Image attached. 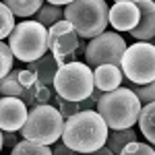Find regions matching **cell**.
Instances as JSON below:
<instances>
[{
	"instance_id": "cell-1",
	"label": "cell",
	"mask_w": 155,
	"mask_h": 155,
	"mask_svg": "<svg viewBox=\"0 0 155 155\" xmlns=\"http://www.w3.org/2000/svg\"><path fill=\"white\" fill-rule=\"evenodd\" d=\"M107 126L97 110H81L64 120L60 139L74 153H91L106 143Z\"/></svg>"
},
{
	"instance_id": "cell-2",
	"label": "cell",
	"mask_w": 155,
	"mask_h": 155,
	"mask_svg": "<svg viewBox=\"0 0 155 155\" xmlns=\"http://www.w3.org/2000/svg\"><path fill=\"white\" fill-rule=\"evenodd\" d=\"M97 114L104 118L107 128H130L137 122L141 112V101L126 87H116L112 91H104L95 104Z\"/></svg>"
},
{
	"instance_id": "cell-3",
	"label": "cell",
	"mask_w": 155,
	"mask_h": 155,
	"mask_svg": "<svg viewBox=\"0 0 155 155\" xmlns=\"http://www.w3.org/2000/svg\"><path fill=\"white\" fill-rule=\"evenodd\" d=\"M107 8L106 0H72L64 6V19L72 25L79 37L91 39L106 31Z\"/></svg>"
},
{
	"instance_id": "cell-4",
	"label": "cell",
	"mask_w": 155,
	"mask_h": 155,
	"mask_svg": "<svg viewBox=\"0 0 155 155\" xmlns=\"http://www.w3.org/2000/svg\"><path fill=\"white\" fill-rule=\"evenodd\" d=\"M64 118L54 104L33 106L27 110V118L21 126V137L39 145H52L62 134Z\"/></svg>"
},
{
	"instance_id": "cell-5",
	"label": "cell",
	"mask_w": 155,
	"mask_h": 155,
	"mask_svg": "<svg viewBox=\"0 0 155 155\" xmlns=\"http://www.w3.org/2000/svg\"><path fill=\"white\" fill-rule=\"evenodd\" d=\"M8 48L21 62H33L48 52V29L37 21H21L8 35Z\"/></svg>"
},
{
	"instance_id": "cell-6",
	"label": "cell",
	"mask_w": 155,
	"mask_h": 155,
	"mask_svg": "<svg viewBox=\"0 0 155 155\" xmlns=\"http://www.w3.org/2000/svg\"><path fill=\"white\" fill-rule=\"evenodd\" d=\"M54 91L68 101H81L89 97L93 91V68L79 60L58 66L54 77Z\"/></svg>"
},
{
	"instance_id": "cell-7",
	"label": "cell",
	"mask_w": 155,
	"mask_h": 155,
	"mask_svg": "<svg viewBox=\"0 0 155 155\" xmlns=\"http://www.w3.org/2000/svg\"><path fill=\"white\" fill-rule=\"evenodd\" d=\"M122 74L137 85H147L155 81V48L149 41L126 46L120 60Z\"/></svg>"
},
{
	"instance_id": "cell-8",
	"label": "cell",
	"mask_w": 155,
	"mask_h": 155,
	"mask_svg": "<svg viewBox=\"0 0 155 155\" xmlns=\"http://www.w3.org/2000/svg\"><path fill=\"white\" fill-rule=\"evenodd\" d=\"M48 52L54 54V58L58 60V64H68L79 60L85 54V41L83 37L77 35V31L72 29V25L62 19L58 23L48 27Z\"/></svg>"
},
{
	"instance_id": "cell-9",
	"label": "cell",
	"mask_w": 155,
	"mask_h": 155,
	"mask_svg": "<svg viewBox=\"0 0 155 155\" xmlns=\"http://www.w3.org/2000/svg\"><path fill=\"white\" fill-rule=\"evenodd\" d=\"M126 50V41L116 31H104L99 35L91 37V41L85 46V64L95 68L99 64H116L120 66L122 54Z\"/></svg>"
},
{
	"instance_id": "cell-10",
	"label": "cell",
	"mask_w": 155,
	"mask_h": 155,
	"mask_svg": "<svg viewBox=\"0 0 155 155\" xmlns=\"http://www.w3.org/2000/svg\"><path fill=\"white\" fill-rule=\"evenodd\" d=\"M27 110L29 107L21 97H0V130H21L27 118Z\"/></svg>"
},
{
	"instance_id": "cell-11",
	"label": "cell",
	"mask_w": 155,
	"mask_h": 155,
	"mask_svg": "<svg viewBox=\"0 0 155 155\" xmlns=\"http://www.w3.org/2000/svg\"><path fill=\"white\" fill-rule=\"evenodd\" d=\"M107 23L114 31H130L139 23V6L134 2H114L107 8Z\"/></svg>"
},
{
	"instance_id": "cell-12",
	"label": "cell",
	"mask_w": 155,
	"mask_h": 155,
	"mask_svg": "<svg viewBox=\"0 0 155 155\" xmlns=\"http://www.w3.org/2000/svg\"><path fill=\"white\" fill-rule=\"evenodd\" d=\"M134 4L139 6V23L130 29V35L149 41L155 35V4L151 0H137Z\"/></svg>"
},
{
	"instance_id": "cell-13",
	"label": "cell",
	"mask_w": 155,
	"mask_h": 155,
	"mask_svg": "<svg viewBox=\"0 0 155 155\" xmlns=\"http://www.w3.org/2000/svg\"><path fill=\"white\" fill-rule=\"evenodd\" d=\"M58 60L54 58L52 52H46L41 58L33 60V62H27V68L35 72L37 83L39 85H54V77H56V71H58Z\"/></svg>"
},
{
	"instance_id": "cell-14",
	"label": "cell",
	"mask_w": 155,
	"mask_h": 155,
	"mask_svg": "<svg viewBox=\"0 0 155 155\" xmlns=\"http://www.w3.org/2000/svg\"><path fill=\"white\" fill-rule=\"evenodd\" d=\"M122 71L116 64H99L93 68V87L101 91H112L122 83Z\"/></svg>"
},
{
	"instance_id": "cell-15",
	"label": "cell",
	"mask_w": 155,
	"mask_h": 155,
	"mask_svg": "<svg viewBox=\"0 0 155 155\" xmlns=\"http://www.w3.org/2000/svg\"><path fill=\"white\" fill-rule=\"evenodd\" d=\"M130 141H137V132L130 128H107V137H106V147L110 149V153L116 155L122 151V147Z\"/></svg>"
},
{
	"instance_id": "cell-16",
	"label": "cell",
	"mask_w": 155,
	"mask_h": 155,
	"mask_svg": "<svg viewBox=\"0 0 155 155\" xmlns=\"http://www.w3.org/2000/svg\"><path fill=\"white\" fill-rule=\"evenodd\" d=\"M137 120H139V126H141V132L145 134V139H149V145H153V141H155V101L143 104Z\"/></svg>"
},
{
	"instance_id": "cell-17",
	"label": "cell",
	"mask_w": 155,
	"mask_h": 155,
	"mask_svg": "<svg viewBox=\"0 0 155 155\" xmlns=\"http://www.w3.org/2000/svg\"><path fill=\"white\" fill-rule=\"evenodd\" d=\"M11 95V97H21L23 99L27 95V89H25L21 81H19V68L12 66V71L0 79V97Z\"/></svg>"
},
{
	"instance_id": "cell-18",
	"label": "cell",
	"mask_w": 155,
	"mask_h": 155,
	"mask_svg": "<svg viewBox=\"0 0 155 155\" xmlns=\"http://www.w3.org/2000/svg\"><path fill=\"white\" fill-rule=\"evenodd\" d=\"M64 19V6H60V4H50V2H44L41 6H39V11L33 15V21L37 23H41L46 29L52 27L54 23H58Z\"/></svg>"
},
{
	"instance_id": "cell-19",
	"label": "cell",
	"mask_w": 155,
	"mask_h": 155,
	"mask_svg": "<svg viewBox=\"0 0 155 155\" xmlns=\"http://www.w3.org/2000/svg\"><path fill=\"white\" fill-rule=\"evenodd\" d=\"M15 17H33L39 6L44 4V0H2Z\"/></svg>"
},
{
	"instance_id": "cell-20",
	"label": "cell",
	"mask_w": 155,
	"mask_h": 155,
	"mask_svg": "<svg viewBox=\"0 0 155 155\" xmlns=\"http://www.w3.org/2000/svg\"><path fill=\"white\" fill-rule=\"evenodd\" d=\"M11 153L12 155H52V149H50V145H39L29 141V139H23L11 149Z\"/></svg>"
},
{
	"instance_id": "cell-21",
	"label": "cell",
	"mask_w": 155,
	"mask_h": 155,
	"mask_svg": "<svg viewBox=\"0 0 155 155\" xmlns=\"http://www.w3.org/2000/svg\"><path fill=\"white\" fill-rule=\"evenodd\" d=\"M12 27H15V15L4 2H0V39L11 35Z\"/></svg>"
},
{
	"instance_id": "cell-22",
	"label": "cell",
	"mask_w": 155,
	"mask_h": 155,
	"mask_svg": "<svg viewBox=\"0 0 155 155\" xmlns=\"http://www.w3.org/2000/svg\"><path fill=\"white\" fill-rule=\"evenodd\" d=\"M12 64H15V56H12V50L8 48V44H4L0 39V79L6 77L12 71Z\"/></svg>"
},
{
	"instance_id": "cell-23",
	"label": "cell",
	"mask_w": 155,
	"mask_h": 155,
	"mask_svg": "<svg viewBox=\"0 0 155 155\" xmlns=\"http://www.w3.org/2000/svg\"><path fill=\"white\" fill-rule=\"evenodd\" d=\"M122 155H134V153H145V155H153V147L147 143H137V141H130V143H126L122 147Z\"/></svg>"
},
{
	"instance_id": "cell-24",
	"label": "cell",
	"mask_w": 155,
	"mask_h": 155,
	"mask_svg": "<svg viewBox=\"0 0 155 155\" xmlns=\"http://www.w3.org/2000/svg\"><path fill=\"white\" fill-rule=\"evenodd\" d=\"M19 141H21V132L19 130H2V147L12 149Z\"/></svg>"
},
{
	"instance_id": "cell-25",
	"label": "cell",
	"mask_w": 155,
	"mask_h": 155,
	"mask_svg": "<svg viewBox=\"0 0 155 155\" xmlns=\"http://www.w3.org/2000/svg\"><path fill=\"white\" fill-rule=\"evenodd\" d=\"M52 153H54V155H72L74 151H72V149L64 143L62 139H58V141H54V143H52Z\"/></svg>"
},
{
	"instance_id": "cell-26",
	"label": "cell",
	"mask_w": 155,
	"mask_h": 155,
	"mask_svg": "<svg viewBox=\"0 0 155 155\" xmlns=\"http://www.w3.org/2000/svg\"><path fill=\"white\" fill-rule=\"evenodd\" d=\"M44 2H50V4H60V6H66L68 2H72V0H44Z\"/></svg>"
},
{
	"instance_id": "cell-27",
	"label": "cell",
	"mask_w": 155,
	"mask_h": 155,
	"mask_svg": "<svg viewBox=\"0 0 155 155\" xmlns=\"http://www.w3.org/2000/svg\"><path fill=\"white\" fill-rule=\"evenodd\" d=\"M0 151H2V130H0Z\"/></svg>"
},
{
	"instance_id": "cell-28",
	"label": "cell",
	"mask_w": 155,
	"mask_h": 155,
	"mask_svg": "<svg viewBox=\"0 0 155 155\" xmlns=\"http://www.w3.org/2000/svg\"><path fill=\"white\" fill-rule=\"evenodd\" d=\"M116 2H137V0H116Z\"/></svg>"
}]
</instances>
